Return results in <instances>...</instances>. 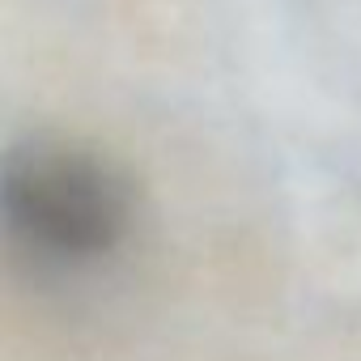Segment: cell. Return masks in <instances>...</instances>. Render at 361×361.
Here are the masks:
<instances>
[{
  "instance_id": "6da1fadb",
  "label": "cell",
  "mask_w": 361,
  "mask_h": 361,
  "mask_svg": "<svg viewBox=\"0 0 361 361\" xmlns=\"http://www.w3.org/2000/svg\"><path fill=\"white\" fill-rule=\"evenodd\" d=\"M0 204L18 243L60 264L111 255L136 226L132 174L98 145L56 132L9 149Z\"/></svg>"
}]
</instances>
